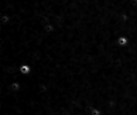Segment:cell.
I'll return each mask as SVG.
<instances>
[{"mask_svg": "<svg viewBox=\"0 0 137 115\" xmlns=\"http://www.w3.org/2000/svg\"><path fill=\"white\" fill-rule=\"evenodd\" d=\"M19 71H21V73H23V74H28L31 71V68L28 65H21L19 66Z\"/></svg>", "mask_w": 137, "mask_h": 115, "instance_id": "cell-1", "label": "cell"}, {"mask_svg": "<svg viewBox=\"0 0 137 115\" xmlns=\"http://www.w3.org/2000/svg\"><path fill=\"white\" fill-rule=\"evenodd\" d=\"M127 39L125 38V37H121V38H119V40H118V43H119V45H121V46H125V45L127 44Z\"/></svg>", "mask_w": 137, "mask_h": 115, "instance_id": "cell-2", "label": "cell"}, {"mask_svg": "<svg viewBox=\"0 0 137 115\" xmlns=\"http://www.w3.org/2000/svg\"><path fill=\"white\" fill-rule=\"evenodd\" d=\"M11 88L13 89V91H17V90L19 89V84H18V83H12Z\"/></svg>", "mask_w": 137, "mask_h": 115, "instance_id": "cell-3", "label": "cell"}, {"mask_svg": "<svg viewBox=\"0 0 137 115\" xmlns=\"http://www.w3.org/2000/svg\"><path fill=\"white\" fill-rule=\"evenodd\" d=\"M92 115H99V111L97 109H93L92 110Z\"/></svg>", "mask_w": 137, "mask_h": 115, "instance_id": "cell-4", "label": "cell"}]
</instances>
